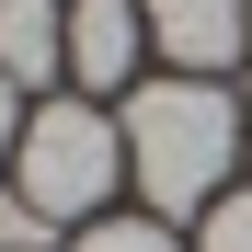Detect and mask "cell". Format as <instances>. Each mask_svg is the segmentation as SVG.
<instances>
[{"instance_id": "cell-1", "label": "cell", "mask_w": 252, "mask_h": 252, "mask_svg": "<svg viewBox=\"0 0 252 252\" xmlns=\"http://www.w3.org/2000/svg\"><path fill=\"white\" fill-rule=\"evenodd\" d=\"M126 172H138V195L160 206V218H195V206L229 195V160L252 149L241 103L218 92V80H138L126 92Z\"/></svg>"}, {"instance_id": "cell-2", "label": "cell", "mask_w": 252, "mask_h": 252, "mask_svg": "<svg viewBox=\"0 0 252 252\" xmlns=\"http://www.w3.org/2000/svg\"><path fill=\"white\" fill-rule=\"evenodd\" d=\"M126 184V126L103 103H46V115H23V138H12V195L34 206V218H103V195Z\"/></svg>"}, {"instance_id": "cell-3", "label": "cell", "mask_w": 252, "mask_h": 252, "mask_svg": "<svg viewBox=\"0 0 252 252\" xmlns=\"http://www.w3.org/2000/svg\"><path fill=\"white\" fill-rule=\"evenodd\" d=\"M149 46L172 58L184 80H218L252 46V0H149Z\"/></svg>"}, {"instance_id": "cell-4", "label": "cell", "mask_w": 252, "mask_h": 252, "mask_svg": "<svg viewBox=\"0 0 252 252\" xmlns=\"http://www.w3.org/2000/svg\"><path fill=\"white\" fill-rule=\"evenodd\" d=\"M138 46H149V12L138 0H69V80L126 92V80H138Z\"/></svg>"}, {"instance_id": "cell-5", "label": "cell", "mask_w": 252, "mask_h": 252, "mask_svg": "<svg viewBox=\"0 0 252 252\" xmlns=\"http://www.w3.org/2000/svg\"><path fill=\"white\" fill-rule=\"evenodd\" d=\"M0 69L23 80H69V12L58 0H0Z\"/></svg>"}, {"instance_id": "cell-6", "label": "cell", "mask_w": 252, "mask_h": 252, "mask_svg": "<svg viewBox=\"0 0 252 252\" xmlns=\"http://www.w3.org/2000/svg\"><path fill=\"white\" fill-rule=\"evenodd\" d=\"M69 252H184V241H172V218H92Z\"/></svg>"}, {"instance_id": "cell-7", "label": "cell", "mask_w": 252, "mask_h": 252, "mask_svg": "<svg viewBox=\"0 0 252 252\" xmlns=\"http://www.w3.org/2000/svg\"><path fill=\"white\" fill-rule=\"evenodd\" d=\"M195 252H252V195H218V206H206Z\"/></svg>"}, {"instance_id": "cell-8", "label": "cell", "mask_w": 252, "mask_h": 252, "mask_svg": "<svg viewBox=\"0 0 252 252\" xmlns=\"http://www.w3.org/2000/svg\"><path fill=\"white\" fill-rule=\"evenodd\" d=\"M12 92H23V80L0 69V160H12V138H23V103H12Z\"/></svg>"}]
</instances>
